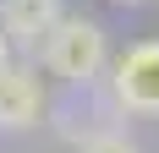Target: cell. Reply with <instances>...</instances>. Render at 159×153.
Listing matches in <instances>:
<instances>
[{"mask_svg": "<svg viewBox=\"0 0 159 153\" xmlns=\"http://www.w3.org/2000/svg\"><path fill=\"white\" fill-rule=\"evenodd\" d=\"M39 44H44V66L61 76V82H71V88H88V82L104 71V60H110L104 28H99L93 16H77V11H61L55 28H49Z\"/></svg>", "mask_w": 159, "mask_h": 153, "instance_id": "obj_1", "label": "cell"}, {"mask_svg": "<svg viewBox=\"0 0 159 153\" xmlns=\"http://www.w3.org/2000/svg\"><path fill=\"white\" fill-rule=\"evenodd\" d=\"M110 98L132 115H159V44H132L115 60Z\"/></svg>", "mask_w": 159, "mask_h": 153, "instance_id": "obj_2", "label": "cell"}, {"mask_svg": "<svg viewBox=\"0 0 159 153\" xmlns=\"http://www.w3.org/2000/svg\"><path fill=\"white\" fill-rule=\"evenodd\" d=\"M39 109H44V88L28 66H0V131H28L39 126Z\"/></svg>", "mask_w": 159, "mask_h": 153, "instance_id": "obj_3", "label": "cell"}, {"mask_svg": "<svg viewBox=\"0 0 159 153\" xmlns=\"http://www.w3.org/2000/svg\"><path fill=\"white\" fill-rule=\"evenodd\" d=\"M61 11H66L61 0H0V33L6 38H22V44H39L55 28Z\"/></svg>", "mask_w": 159, "mask_h": 153, "instance_id": "obj_4", "label": "cell"}, {"mask_svg": "<svg viewBox=\"0 0 159 153\" xmlns=\"http://www.w3.org/2000/svg\"><path fill=\"white\" fill-rule=\"evenodd\" d=\"M82 153H137L126 142V131H88L82 137Z\"/></svg>", "mask_w": 159, "mask_h": 153, "instance_id": "obj_5", "label": "cell"}, {"mask_svg": "<svg viewBox=\"0 0 159 153\" xmlns=\"http://www.w3.org/2000/svg\"><path fill=\"white\" fill-rule=\"evenodd\" d=\"M11 60V38H6V33H0V66Z\"/></svg>", "mask_w": 159, "mask_h": 153, "instance_id": "obj_6", "label": "cell"}, {"mask_svg": "<svg viewBox=\"0 0 159 153\" xmlns=\"http://www.w3.org/2000/svg\"><path fill=\"white\" fill-rule=\"evenodd\" d=\"M121 6H137V0H121Z\"/></svg>", "mask_w": 159, "mask_h": 153, "instance_id": "obj_7", "label": "cell"}]
</instances>
